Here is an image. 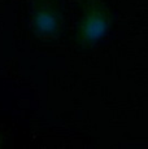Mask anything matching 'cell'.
Instances as JSON below:
<instances>
[{"label": "cell", "mask_w": 148, "mask_h": 149, "mask_svg": "<svg viewBox=\"0 0 148 149\" xmlns=\"http://www.w3.org/2000/svg\"><path fill=\"white\" fill-rule=\"evenodd\" d=\"M0 144H1V136H0Z\"/></svg>", "instance_id": "3"}, {"label": "cell", "mask_w": 148, "mask_h": 149, "mask_svg": "<svg viewBox=\"0 0 148 149\" xmlns=\"http://www.w3.org/2000/svg\"><path fill=\"white\" fill-rule=\"evenodd\" d=\"M34 34L40 38H59L62 33L61 12L48 1H39L33 13Z\"/></svg>", "instance_id": "2"}, {"label": "cell", "mask_w": 148, "mask_h": 149, "mask_svg": "<svg viewBox=\"0 0 148 149\" xmlns=\"http://www.w3.org/2000/svg\"><path fill=\"white\" fill-rule=\"evenodd\" d=\"M110 24L109 12L99 0H89L75 30V43L81 48H91L105 36Z\"/></svg>", "instance_id": "1"}]
</instances>
